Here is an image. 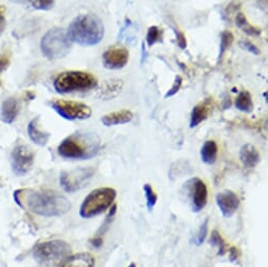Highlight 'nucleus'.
<instances>
[{
    "label": "nucleus",
    "mask_w": 268,
    "mask_h": 267,
    "mask_svg": "<svg viewBox=\"0 0 268 267\" xmlns=\"http://www.w3.org/2000/svg\"><path fill=\"white\" fill-rule=\"evenodd\" d=\"M217 205L222 213L223 217L231 218L235 215L240 206L239 197L232 190H224L216 197Z\"/></svg>",
    "instance_id": "nucleus-13"
},
{
    "label": "nucleus",
    "mask_w": 268,
    "mask_h": 267,
    "mask_svg": "<svg viewBox=\"0 0 268 267\" xmlns=\"http://www.w3.org/2000/svg\"><path fill=\"white\" fill-rule=\"evenodd\" d=\"M92 245L95 247H100L102 245V238L101 237L94 238V240H92Z\"/></svg>",
    "instance_id": "nucleus-35"
},
{
    "label": "nucleus",
    "mask_w": 268,
    "mask_h": 267,
    "mask_svg": "<svg viewBox=\"0 0 268 267\" xmlns=\"http://www.w3.org/2000/svg\"><path fill=\"white\" fill-rule=\"evenodd\" d=\"M123 81L121 79H108L102 82L97 92H96V97L102 100L113 99L121 93L123 88Z\"/></svg>",
    "instance_id": "nucleus-14"
},
{
    "label": "nucleus",
    "mask_w": 268,
    "mask_h": 267,
    "mask_svg": "<svg viewBox=\"0 0 268 267\" xmlns=\"http://www.w3.org/2000/svg\"><path fill=\"white\" fill-rule=\"evenodd\" d=\"M96 85L97 80L92 74L80 71L61 73L54 81L55 90L60 94L84 92L94 88Z\"/></svg>",
    "instance_id": "nucleus-5"
},
{
    "label": "nucleus",
    "mask_w": 268,
    "mask_h": 267,
    "mask_svg": "<svg viewBox=\"0 0 268 267\" xmlns=\"http://www.w3.org/2000/svg\"><path fill=\"white\" fill-rule=\"evenodd\" d=\"M18 102L15 98H7L4 100L2 107H0V119L5 123L11 124L15 121L18 115Z\"/></svg>",
    "instance_id": "nucleus-17"
},
{
    "label": "nucleus",
    "mask_w": 268,
    "mask_h": 267,
    "mask_svg": "<svg viewBox=\"0 0 268 267\" xmlns=\"http://www.w3.org/2000/svg\"><path fill=\"white\" fill-rule=\"evenodd\" d=\"M210 109H212V105H210L209 100H205L204 102H201L197 104L190 115V127H196L201 122H203L205 119H207Z\"/></svg>",
    "instance_id": "nucleus-20"
},
{
    "label": "nucleus",
    "mask_w": 268,
    "mask_h": 267,
    "mask_svg": "<svg viewBox=\"0 0 268 267\" xmlns=\"http://www.w3.org/2000/svg\"><path fill=\"white\" fill-rule=\"evenodd\" d=\"M14 197L21 207L42 217H60L70 212L72 207L65 196L54 190L19 189Z\"/></svg>",
    "instance_id": "nucleus-1"
},
{
    "label": "nucleus",
    "mask_w": 268,
    "mask_h": 267,
    "mask_svg": "<svg viewBox=\"0 0 268 267\" xmlns=\"http://www.w3.org/2000/svg\"><path fill=\"white\" fill-rule=\"evenodd\" d=\"M116 196V190L111 187H100L92 190L80 206V216L88 219L104 213L111 206Z\"/></svg>",
    "instance_id": "nucleus-4"
},
{
    "label": "nucleus",
    "mask_w": 268,
    "mask_h": 267,
    "mask_svg": "<svg viewBox=\"0 0 268 267\" xmlns=\"http://www.w3.org/2000/svg\"><path fill=\"white\" fill-rule=\"evenodd\" d=\"M181 85H182V78L180 77V76H177V77L175 78V81H174L173 86H171V88H170V90L167 92V94L165 95V98L174 96L175 94L178 93V91L180 90Z\"/></svg>",
    "instance_id": "nucleus-30"
},
{
    "label": "nucleus",
    "mask_w": 268,
    "mask_h": 267,
    "mask_svg": "<svg viewBox=\"0 0 268 267\" xmlns=\"http://www.w3.org/2000/svg\"><path fill=\"white\" fill-rule=\"evenodd\" d=\"M143 190H144V195L146 198V205L148 211H152V208L155 207L158 197L156 195V193L154 192V189L149 185V184H144L143 186Z\"/></svg>",
    "instance_id": "nucleus-26"
},
{
    "label": "nucleus",
    "mask_w": 268,
    "mask_h": 267,
    "mask_svg": "<svg viewBox=\"0 0 268 267\" xmlns=\"http://www.w3.org/2000/svg\"><path fill=\"white\" fill-rule=\"evenodd\" d=\"M234 41V35L231 32H223V34L221 35V42H220V56L219 58H222L223 54L225 53L226 50H228V48L232 46Z\"/></svg>",
    "instance_id": "nucleus-27"
},
{
    "label": "nucleus",
    "mask_w": 268,
    "mask_h": 267,
    "mask_svg": "<svg viewBox=\"0 0 268 267\" xmlns=\"http://www.w3.org/2000/svg\"><path fill=\"white\" fill-rule=\"evenodd\" d=\"M72 40L63 29L49 30L41 39V51L49 59H61L71 50Z\"/></svg>",
    "instance_id": "nucleus-6"
},
{
    "label": "nucleus",
    "mask_w": 268,
    "mask_h": 267,
    "mask_svg": "<svg viewBox=\"0 0 268 267\" xmlns=\"http://www.w3.org/2000/svg\"><path fill=\"white\" fill-rule=\"evenodd\" d=\"M38 121H39V118H35L33 119L29 125H28V134H29V137L31 138V140L38 144V145H40V146H44L51 135L49 132L47 131H43L40 127H39V124H38Z\"/></svg>",
    "instance_id": "nucleus-16"
},
{
    "label": "nucleus",
    "mask_w": 268,
    "mask_h": 267,
    "mask_svg": "<svg viewBox=\"0 0 268 267\" xmlns=\"http://www.w3.org/2000/svg\"><path fill=\"white\" fill-rule=\"evenodd\" d=\"M236 23H237V26H238L244 33H246L247 35L257 36V35H260V34H261L260 29L252 26L250 23H248L246 17H245L242 13L238 14V16H237V18H236Z\"/></svg>",
    "instance_id": "nucleus-23"
},
{
    "label": "nucleus",
    "mask_w": 268,
    "mask_h": 267,
    "mask_svg": "<svg viewBox=\"0 0 268 267\" xmlns=\"http://www.w3.org/2000/svg\"><path fill=\"white\" fill-rule=\"evenodd\" d=\"M240 46L244 49V50H247V51H250L251 53H253V54H255V55H259L261 52H260V50L257 48V47H255L252 42H250V41H242L241 43H240Z\"/></svg>",
    "instance_id": "nucleus-31"
},
{
    "label": "nucleus",
    "mask_w": 268,
    "mask_h": 267,
    "mask_svg": "<svg viewBox=\"0 0 268 267\" xmlns=\"http://www.w3.org/2000/svg\"><path fill=\"white\" fill-rule=\"evenodd\" d=\"M6 26V19H5V8L0 7V34L4 31Z\"/></svg>",
    "instance_id": "nucleus-33"
},
{
    "label": "nucleus",
    "mask_w": 268,
    "mask_h": 267,
    "mask_svg": "<svg viewBox=\"0 0 268 267\" xmlns=\"http://www.w3.org/2000/svg\"><path fill=\"white\" fill-rule=\"evenodd\" d=\"M162 31L158 27H150L147 31V37H146V41L149 47H152L157 42L162 41Z\"/></svg>",
    "instance_id": "nucleus-25"
},
{
    "label": "nucleus",
    "mask_w": 268,
    "mask_h": 267,
    "mask_svg": "<svg viewBox=\"0 0 268 267\" xmlns=\"http://www.w3.org/2000/svg\"><path fill=\"white\" fill-rule=\"evenodd\" d=\"M95 175L91 167L78 168L71 171H62L60 174V184L68 193H75L84 187Z\"/></svg>",
    "instance_id": "nucleus-9"
},
{
    "label": "nucleus",
    "mask_w": 268,
    "mask_h": 267,
    "mask_svg": "<svg viewBox=\"0 0 268 267\" xmlns=\"http://www.w3.org/2000/svg\"><path fill=\"white\" fill-rule=\"evenodd\" d=\"M127 267H136V264L135 263H130Z\"/></svg>",
    "instance_id": "nucleus-37"
},
{
    "label": "nucleus",
    "mask_w": 268,
    "mask_h": 267,
    "mask_svg": "<svg viewBox=\"0 0 268 267\" xmlns=\"http://www.w3.org/2000/svg\"><path fill=\"white\" fill-rule=\"evenodd\" d=\"M51 106L66 120H84L92 115L91 107L81 102L55 99L51 102Z\"/></svg>",
    "instance_id": "nucleus-8"
},
{
    "label": "nucleus",
    "mask_w": 268,
    "mask_h": 267,
    "mask_svg": "<svg viewBox=\"0 0 268 267\" xmlns=\"http://www.w3.org/2000/svg\"><path fill=\"white\" fill-rule=\"evenodd\" d=\"M236 107L245 113H251L254 109V102L252 99L251 94L247 91H243L239 94V96L236 100Z\"/></svg>",
    "instance_id": "nucleus-22"
},
{
    "label": "nucleus",
    "mask_w": 268,
    "mask_h": 267,
    "mask_svg": "<svg viewBox=\"0 0 268 267\" xmlns=\"http://www.w3.org/2000/svg\"><path fill=\"white\" fill-rule=\"evenodd\" d=\"M207 231H208V219H206L205 222L201 225L200 230L198 232V235L195 238V242H196L197 245L203 244V242L205 241L206 235H207Z\"/></svg>",
    "instance_id": "nucleus-29"
},
{
    "label": "nucleus",
    "mask_w": 268,
    "mask_h": 267,
    "mask_svg": "<svg viewBox=\"0 0 268 267\" xmlns=\"http://www.w3.org/2000/svg\"><path fill=\"white\" fill-rule=\"evenodd\" d=\"M100 147V139L92 132H76L58 146V154L65 159L86 160L93 158Z\"/></svg>",
    "instance_id": "nucleus-3"
},
{
    "label": "nucleus",
    "mask_w": 268,
    "mask_h": 267,
    "mask_svg": "<svg viewBox=\"0 0 268 267\" xmlns=\"http://www.w3.org/2000/svg\"><path fill=\"white\" fill-rule=\"evenodd\" d=\"M185 184L190 198L191 209L195 213L201 212L207 204L208 190L206 184L199 178L190 179Z\"/></svg>",
    "instance_id": "nucleus-11"
},
{
    "label": "nucleus",
    "mask_w": 268,
    "mask_h": 267,
    "mask_svg": "<svg viewBox=\"0 0 268 267\" xmlns=\"http://www.w3.org/2000/svg\"><path fill=\"white\" fill-rule=\"evenodd\" d=\"M240 159L245 167L254 168L260 162V154L252 144H245L241 147Z\"/></svg>",
    "instance_id": "nucleus-19"
},
{
    "label": "nucleus",
    "mask_w": 268,
    "mask_h": 267,
    "mask_svg": "<svg viewBox=\"0 0 268 267\" xmlns=\"http://www.w3.org/2000/svg\"><path fill=\"white\" fill-rule=\"evenodd\" d=\"M133 118L132 113L128 109H121L118 112L109 113L107 115L103 116L101 121L105 126H111V125H118V124H124L129 121H131Z\"/></svg>",
    "instance_id": "nucleus-18"
},
{
    "label": "nucleus",
    "mask_w": 268,
    "mask_h": 267,
    "mask_svg": "<svg viewBox=\"0 0 268 267\" xmlns=\"http://www.w3.org/2000/svg\"><path fill=\"white\" fill-rule=\"evenodd\" d=\"M239 257V251L237 250V247H232L231 250H229V258H231V261H236Z\"/></svg>",
    "instance_id": "nucleus-34"
},
{
    "label": "nucleus",
    "mask_w": 268,
    "mask_h": 267,
    "mask_svg": "<svg viewBox=\"0 0 268 267\" xmlns=\"http://www.w3.org/2000/svg\"><path fill=\"white\" fill-rule=\"evenodd\" d=\"M128 51L120 46L108 48L103 54V64L109 70H119L126 65L128 61Z\"/></svg>",
    "instance_id": "nucleus-12"
},
{
    "label": "nucleus",
    "mask_w": 268,
    "mask_h": 267,
    "mask_svg": "<svg viewBox=\"0 0 268 267\" xmlns=\"http://www.w3.org/2000/svg\"><path fill=\"white\" fill-rule=\"evenodd\" d=\"M66 32L72 42H77L83 47H92L102 40L104 26L98 16L86 14L76 17Z\"/></svg>",
    "instance_id": "nucleus-2"
},
{
    "label": "nucleus",
    "mask_w": 268,
    "mask_h": 267,
    "mask_svg": "<svg viewBox=\"0 0 268 267\" xmlns=\"http://www.w3.org/2000/svg\"><path fill=\"white\" fill-rule=\"evenodd\" d=\"M210 244L215 247H218L219 250V255L223 256L224 254H226L227 252V243L225 242V240L222 238V236L220 235L219 232L214 231L212 233V236H210V240H209Z\"/></svg>",
    "instance_id": "nucleus-24"
},
{
    "label": "nucleus",
    "mask_w": 268,
    "mask_h": 267,
    "mask_svg": "<svg viewBox=\"0 0 268 267\" xmlns=\"http://www.w3.org/2000/svg\"><path fill=\"white\" fill-rule=\"evenodd\" d=\"M8 63H9V58L6 56H3L2 58H0V69L6 68L8 65Z\"/></svg>",
    "instance_id": "nucleus-36"
},
{
    "label": "nucleus",
    "mask_w": 268,
    "mask_h": 267,
    "mask_svg": "<svg viewBox=\"0 0 268 267\" xmlns=\"http://www.w3.org/2000/svg\"><path fill=\"white\" fill-rule=\"evenodd\" d=\"M218 145L214 140H208L201 148V159L205 164L213 165L217 161Z\"/></svg>",
    "instance_id": "nucleus-21"
},
{
    "label": "nucleus",
    "mask_w": 268,
    "mask_h": 267,
    "mask_svg": "<svg viewBox=\"0 0 268 267\" xmlns=\"http://www.w3.org/2000/svg\"><path fill=\"white\" fill-rule=\"evenodd\" d=\"M57 267H95V258L88 253H79L68 256Z\"/></svg>",
    "instance_id": "nucleus-15"
},
{
    "label": "nucleus",
    "mask_w": 268,
    "mask_h": 267,
    "mask_svg": "<svg viewBox=\"0 0 268 267\" xmlns=\"http://www.w3.org/2000/svg\"><path fill=\"white\" fill-rule=\"evenodd\" d=\"M35 155L33 150L24 144L17 145L11 155V164L13 171L17 176L27 175L34 164Z\"/></svg>",
    "instance_id": "nucleus-10"
},
{
    "label": "nucleus",
    "mask_w": 268,
    "mask_h": 267,
    "mask_svg": "<svg viewBox=\"0 0 268 267\" xmlns=\"http://www.w3.org/2000/svg\"><path fill=\"white\" fill-rule=\"evenodd\" d=\"M30 5L36 10H50L54 6V0H28Z\"/></svg>",
    "instance_id": "nucleus-28"
},
{
    "label": "nucleus",
    "mask_w": 268,
    "mask_h": 267,
    "mask_svg": "<svg viewBox=\"0 0 268 267\" xmlns=\"http://www.w3.org/2000/svg\"><path fill=\"white\" fill-rule=\"evenodd\" d=\"M175 33H176V36H177V40H178V44L181 49H184L186 47V39H185V37L184 35L178 31V30H175Z\"/></svg>",
    "instance_id": "nucleus-32"
},
{
    "label": "nucleus",
    "mask_w": 268,
    "mask_h": 267,
    "mask_svg": "<svg viewBox=\"0 0 268 267\" xmlns=\"http://www.w3.org/2000/svg\"><path fill=\"white\" fill-rule=\"evenodd\" d=\"M71 246L62 240H51L38 243L34 247V257L37 261L44 264L62 261L70 256Z\"/></svg>",
    "instance_id": "nucleus-7"
}]
</instances>
